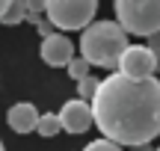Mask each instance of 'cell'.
Wrapping results in <instances>:
<instances>
[{
    "label": "cell",
    "instance_id": "obj_10",
    "mask_svg": "<svg viewBox=\"0 0 160 151\" xmlns=\"http://www.w3.org/2000/svg\"><path fill=\"white\" fill-rule=\"evenodd\" d=\"M24 3H27V0H12L0 24H9V27H15V24H24V18H27V12H24Z\"/></svg>",
    "mask_w": 160,
    "mask_h": 151
},
{
    "label": "cell",
    "instance_id": "obj_17",
    "mask_svg": "<svg viewBox=\"0 0 160 151\" xmlns=\"http://www.w3.org/2000/svg\"><path fill=\"white\" fill-rule=\"evenodd\" d=\"M6 9H9V0H0V21H3V15H6Z\"/></svg>",
    "mask_w": 160,
    "mask_h": 151
},
{
    "label": "cell",
    "instance_id": "obj_14",
    "mask_svg": "<svg viewBox=\"0 0 160 151\" xmlns=\"http://www.w3.org/2000/svg\"><path fill=\"white\" fill-rule=\"evenodd\" d=\"M151 51V56H154V65H157V71H160V33L154 36H148V45H145Z\"/></svg>",
    "mask_w": 160,
    "mask_h": 151
},
{
    "label": "cell",
    "instance_id": "obj_6",
    "mask_svg": "<svg viewBox=\"0 0 160 151\" xmlns=\"http://www.w3.org/2000/svg\"><path fill=\"white\" fill-rule=\"evenodd\" d=\"M59 119V130H65V134H86V130L92 128V110L86 101H65L62 110L57 113Z\"/></svg>",
    "mask_w": 160,
    "mask_h": 151
},
{
    "label": "cell",
    "instance_id": "obj_5",
    "mask_svg": "<svg viewBox=\"0 0 160 151\" xmlns=\"http://www.w3.org/2000/svg\"><path fill=\"white\" fill-rule=\"evenodd\" d=\"M119 74L131 77V80H148V77H157V65L154 56L145 45H128L125 53L119 56Z\"/></svg>",
    "mask_w": 160,
    "mask_h": 151
},
{
    "label": "cell",
    "instance_id": "obj_13",
    "mask_svg": "<svg viewBox=\"0 0 160 151\" xmlns=\"http://www.w3.org/2000/svg\"><path fill=\"white\" fill-rule=\"evenodd\" d=\"M24 12H27V18H24V21L36 24V21H39V15L45 12V3H42V0H30V3H24Z\"/></svg>",
    "mask_w": 160,
    "mask_h": 151
},
{
    "label": "cell",
    "instance_id": "obj_11",
    "mask_svg": "<svg viewBox=\"0 0 160 151\" xmlns=\"http://www.w3.org/2000/svg\"><path fill=\"white\" fill-rule=\"evenodd\" d=\"M95 89H98V77H83V80H77V95H80V101H92V95H95Z\"/></svg>",
    "mask_w": 160,
    "mask_h": 151
},
{
    "label": "cell",
    "instance_id": "obj_16",
    "mask_svg": "<svg viewBox=\"0 0 160 151\" xmlns=\"http://www.w3.org/2000/svg\"><path fill=\"white\" fill-rule=\"evenodd\" d=\"M36 27H39L42 39H48V36H53V33H57V30H53V24L48 21V18H39V21H36Z\"/></svg>",
    "mask_w": 160,
    "mask_h": 151
},
{
    "label": "cell",
    "instance_id": "obj_4",
    "mask_svg": "<svg viewBox=\"0 0 160 151\" xmlns=\"http://www.w3.org/2000/svg\"><path fill=\"white\" fill-rule=\"evenodd\" d=\"M98 12L95 0H48L45 15L53 24V30H86Z\"/></svg>",
    "mask_w": 160,
    "mask_h": 151
},
{
    "label": "cell",
    "instance_id": "obj_20",
    "mask_svg": "<svg viewBox=\"0 0 160 151\" xmlns=\"http://www.w3.org/2000/svg\"><path fill=\"white\" fill-rule=\"evenodd\" d=\"M151 151H160V148H151Z\"/></svg>",
    "mask_w": 160,
    "mask_h": 151
},
{
    "label": "cell",
    "instance_id": "obj_18",
    "mask_svg": "<svg viewBox=\"0 0 160 151\" xmlns=\"http://www.w3.org/2000/svg\"><path fill=\"white\" fill-rule=\"evenodd\" d=\"M133 151H151V148H148V145H142V148H133Z\"/></svg>",
    "mask_w": 160,
    "mask_h": 151
},
{
    "label": "cell",
    "instance_id": "obj_12",
    "mask_svg": "<svg viewBox=\"0 0 160 151\" xmlns=\"http://www.w3.org/2000/svg\"><path fill=\"white\" fill-rule=\"evenodd\" d=\"M65 68H68V74L74 77V80H83V77H89V62H86V59H80V56H74L68 65H65Z\"/></svg>",
    "mask_w": 160,
    "mask_h": 151
},
{
    "label": "cell",
    "instance_id": "obj_19",
    "mask_svg": "<svg viewBox=\"0 0 160 151\" xmlns=\"http://www.w3.org/2000/svg\"><path fill=\"white\" fill-rule=\"evenodd\" d=\"M0 151H3V142H0Z\"/></svg>",
    "mask_w": 160,
    "mask_h": 151
},
{
    "label": "cell",
    "instance_id": "obj_15",
    "mask_svg": "<svg viewBox=\"0 0 160 151\" xmlns=\"http://www.w3.org/2000/svg\"><path fill=\"white\" fill-rule=\"evenodd\" d=\"M83 151H122V148L113 145V142H107V139H95V142H89Z\"/></svg>",
    "mask_w": 160,
    "mask_h": 151
},
{
    "label": "cell",
    "instance_id": "obj_9",
    "mask_svg": "<svg viewBox=\"0 0 160 151\" xmlns=\"http://www.w3.org/2000/svg\"><path fill=\"white\" fill-rule=\"evenodd\" d=\"M36 130H39L42 136H57L59 134V119H57V113H39Z\"/></svg>",
    "mask_w": 160,
    "mask_h": 151
},
{
    "label": "cell",
    "instance_id": "obj_2",
    "mask_svg": "<svg viewBox=\"0 0 160 151\" xmlns=\"http://www.w3.org/2000/svg\"><path fill=\"white\" fill-rule=\"evenodd\" d=\"M128 47V36L116 21H92L80 36V59L98 68H116Z\"/></svg>",
    "mask_w": 160,
    "mask_h": 151
},
{
    "label": "cell",
    "instance_id": "obj_7",
    "mask_svg": "<svg viewBox=\"0 0 160 151\" xmlns=\"http://www.w3.org/2000/svg\"><path fill=\"white\" fill-rule=\"evenodd\" d=\"M39 53H42V59H45L48 65L59 68V65H68L71 59H74V45H71L68 36L53 33V36H48V39H42Z\"/></svg>",
    "mask_w": 160,
    "mask_h": 151
},
{
    "label": "cell",
    "instance_id": "obj_3",
    "mask_svg": "<svg viewBox=\"0 0 160 151\" xmlns=\"http://www.w3.org/2000/svg\"><path fill=\"white\" fill-rule=\"evenodd\" d=\"M116 24L133 36L160 33V0H119L116 3Z\"/></svg>",
    "mask_w": 160,
    "mask_h": 151
},
{
    "label": "cell",
    "instance_id": "obj_1",
    "mask_svg": "<svg viewBox=\"0 0 160 151\" xmlns=\"http://www.w3.org/2000/svg\"><path fill=\"white\" fill-rule=\"evenodd\" d=\"M89 110L101 139L119 148H142L160 136V80H131L116 71L98 80Z\"/></svg>",
    "mask_w": 160,
    "mask_h": 151
},
{
    "label": "cell",
    "instance_id": "obj_8",
    "mask_svg": "<svg viewBox=\"0 0 160 151\" xmlns=\"http://www.w3.org/2000/svg\"><path fill=\"white\" fill-rule=\"evenodd\" d=\"M6 122L15 134H33L36 122H39V110H36L30 101H21V104H12L9 113H6Z\"/></svg>",
    "mask_w": 160,
    "mask_h": 151
}]
</instances>
